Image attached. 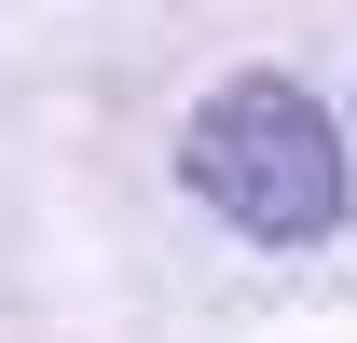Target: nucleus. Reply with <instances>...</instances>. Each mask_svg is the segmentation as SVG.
<instances>
[{"instance_id": "f257e3e1", "label": "nucleus", "mask_w": 357, "mask_h": 343, "mask_svg": "<svg viewBox=\"0 0 357 343\" xmlns=\"http://www.w3.org/2000/svg\"><path fill=\"white\" fill-rule=\"evenodd\" d=\"M178 178H192V192H206L248 247H316V234L344 220V192H357L330 110H316L303 83H275V69L220 83L192 124H178Z\"/></svg>"}]
</instances>
